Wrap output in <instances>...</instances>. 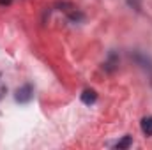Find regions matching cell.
<instances>
[{
  "instance_id": "3",
  "label": "cell",
  "mask_w": 152,
  "mask_h": 150,
  "mask_svg": "<svg viewBox=\"0 0 152 150\" xmlns=\"http://www.w3.org/2000/svg\"><path fill=\"white\" fill-rule=\"evenodd\" d=\"M118 66V57H117V53L115 51H110V55H108V60L104 62V71H108V73H113L115 67Z\"/></svg>"
},
{
  "instance_id": "6",
  "label": "cell",
  "mask_w": 152,
  "mask_h": 150,
  "mask_svg": "<svg viewBox=\"0 0 152 150\" xmlns=\"http://www.w3.org/2000/svg\"><path fill=\"white\" fill-rule=\"evenodd\" d=\"M131 145H133V138H131V136H124V138L117 143V149L118 150H126V149H129Z\"/></svg>"
},
{
  "instance_id": "7",
  "label": "cell",
  "mask_w": 152,
  "mask_h": 150,
  "mask_svg": "<svg viewBox=\"0 0 152 150\" xmlns=\"http://www.w3.org/2000/svg\"><path fill=\"white\" fill-rule=\"evenodd\" d=\"M0 78H2V74H0ZM5 94H7V87H5V85L2 83V79H0V99H4Z\"/></svg>"
},
{
  "instance_id": "2",
  "label": "cell",
  "mask_w": 152,
  "mask_h": 150,
  "mask_svg": "<svg viewBox=\"0 0 152 150\" xmlns=\"http://www.w3.org/2000/svg\"><path fill=\"white\" fill-rule=\"evenodd\" d=\"M131 57H133V58H134V62H136V64H140L145 71H151V73H152V60L149 58V57H145L143 53H138V51H136V53H133Z\"/></svg>"
},
{
  "instance_id": "5",
  "label": "cell",
  "mask_w": 152,
  "mask_h": 150,
  "mask_svg": "<svg viewBox=\"0 0 152 150\" xmlns=\"http://www.w3.org/2000/svg\"><path fill=\"white\" fill-rule=\"evenodd\" d=\"M142 131L145 136H152V117H145L142 120Z\"/></svg>"
},
{
  "instance_id": "8",
  "label": "cell",
  "mask_w": 152,
  "mask_h": 150,
  "mask_svg": "<svg viewBox=\"0 0 152 150\" xmlns=\"http://www.w3.org/2000/svg\"><path fill=\"white\" fill-rule=\"evenodd\" d=\"M0 4L2 5H7V4H11V0H0Z\"/></svg>"
},
{
  "instance_id": "1",
  "label": "cell",
  "mask_w": 152,
  "mask_h": 150,
  "mask_svg": "<svg viewBox=\"0 0 152 150\" xmlns=\"http://www.w3.org/2000/svg\"><path fill=\"white\" fill-rule=\"evenodd\" d=\"M14 99H16V103H20V104H27V103H30V101L34 99V87H32L30 83L20 87V88L14 92Z\"/></svg>"
},
{
  "instance_id": "4",
  "label": "cell",
  "mask_w": 152,
  "mask_h": 150,
  "mask_svg": "<svg viewBox=\"0 0 152 150\" xmlns=\"http://www.w3.org/2000/svg\"><path fill=\"white\" fill-rule=\"evenodd\" d=\"M81 101H83L85 104H94V103L97 101V94H96V90H92V88L83 90V94H81Z\"/></svg>"
}]
</instances>
